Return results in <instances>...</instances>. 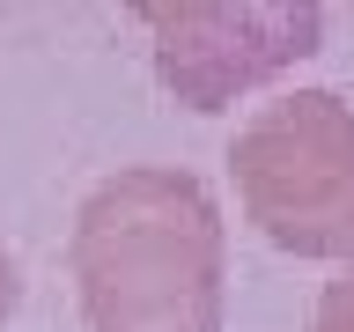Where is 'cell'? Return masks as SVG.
<instances>
[{
    "mask_svg": "<svg viewBox=\"0 0 354 332\" xmlns=\"http://www.w3.org/2000/svg\"><path fill=\"white\" fill-rule=\"evenodd\" d=\"M66 266L88 332H221L229 237L192 170L133 163L96 177L74 214Z\"/></svg>",
    "mask_w": 354,
    "mask_h": 332,
    "instance_id": "cell-1",
    "label": "cell"
},
{
    "mask_svg": "<svg viewBox=\"0 0 354 332\" xmlns=\"http://www.w3.org/2000/svg\"><path fill=\"white\" fill-rule=\"evenodd\" d=\"M243 214L288 259L354 266V104L332 89L273 96L229 140Z\"/></svg>",
    "mask_w": 354,
    "mask_h": 332,
    "instance_id": "cell-2",
    "label": "cell"
},
{
    "mask_svg": "<svg viewBox=\"0 0 354 332\" xmlns=\"http://www.w3.org/2000/svg\"><path fill=\"white\" fill-rule=\"evenodd\" d=\"M155 37V74L177 104L221 111L243 89L288 74L295 59L317 52L325 8H140Z\"/></svg>",
    "mask_w": 354,
    "mask_h": 332,
    "instance_id": "cell-3",
    "label": "cell"
},
{
    "mask_svg": "<svg viewBox=\"0 0 354 332\" xmlns=\"http://www.w3.org/2000/svg\"><path fill=\"white\" fill-rule=\"evenodd\" d=\"M310 332H354V266H339V281H325V295L310 310Z\"/></svg>",
    "mask_w": 354,
    "mask_h": 332,
    "instance_id": "cell-4",
    "label": "cell"
},
{
    "mask_svg": "<svg viewBox=\"0 0 354 332\" xmlns=\"http://www.w3.org/2000/svg\"><path fill=\"white\" fill-rule=\"evenodd\" d=\"M15 303H22V273H15V251L0 243V325L15 317Z\"/></svg>",
    "mask_w": 354,
    "mask_h": 332,
    "instance_id": "cell-5",
    "label": "cell"
}]
</instances>
